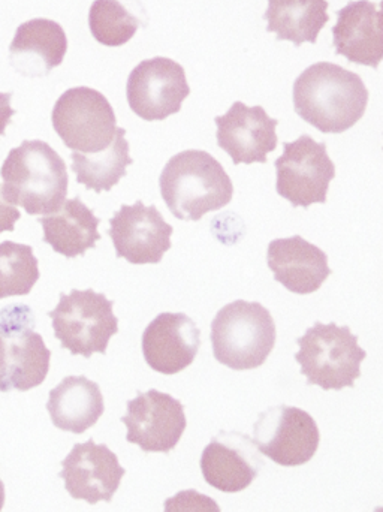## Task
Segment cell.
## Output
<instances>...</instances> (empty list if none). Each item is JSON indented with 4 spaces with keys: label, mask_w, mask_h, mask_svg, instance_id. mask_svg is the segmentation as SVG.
Returning a JSON list of instances; mask_svg holds the SVG:
<instances>
[{
    "label": "cell",
    "mask_w": 383,
    "mask_h": 512,
    "mask_svg": "<svg viewBox=\"0 0 383 512\" xmlns=\"http://www.w3.org/2000/svg\"><path fill=\"white\" fill-rule=\"evenodd\" d=\"M295 111L324 134H342L366 113L369 90L355 72L318 62L301 72L292 90Z\"/></svg>",
    "instance_id": "6da1fadb"
},
{
    "label": "cell",
    "mask_w": 383,
    "mask_h": 512,
    "mask_svg": "<svg viewBox=\"0 0 383 512\" xmlns=\"http://www.w3.org/2000/svg\"><path fill=\"white\" fill-rule=\"evenodd\" d=\"M2 194L30 216L53 215L68 197L69 177L59 153L41 140H26L6 156Z\"/></svg>",
    "instance_id": "7a4b0ae2"
},
{
    "label": "cell",
    "mask_w": 383,
    "mask_h": 512,
    "mask_svg": "<svg viewBox=\"0 0 383 512\" xmlns=\"http://www.w3.org/2000/svg\"><path fill=\"white\" fill-rule=\"evenodd\" d=\"M159 186L165 204L180 221H199L228 206L234 195L225 168L204 150L174 155L162 170Z\"/></svg>",
    "instance_id": "3957f363"
},
{
    "label": "cell",
    "mask_w": 383,
    "mask_h": 512,
    "mask_svg": "<svg viewBox=\"0 0 383 512\" xmlns=\"http://www.w3.org/2000/svg\"><path fill=\"white\" fill-rule=\"evenodd\" d=\"M276 337L273 316L258 301H232L211 322L214 358L232 370L261 367L270 357Z\"/></svg>",
    "instance_id": "277c9868"
},
{
    "label": "cell",
    "mask_w": 383,
    "mask_h": 512,
    "mask_svg": "<svg viewBox=\"0 0 383 512\" xmlns=\"http://www.w3.org/2000/svg\"><path fill=\"white\" fill-rule=\"evenodd\" d=\"M297 345L300 351L295 360L307 378V385L340 391L354 387L360 378L367 352L358 345V336L352 334L351 328L318 321L297 339Z\"/></svg>",
    "instance_id": "5b68a950"
},
{
    "label": "cell",
    "mask_w": 383,
    "mask_h": 512,
    "mask_svg": "<svg viewBox=\"0 0 383 512\" xmlns=\"http://www.w3.org/2000/svg\"><path fill=\"white\" fill-rule=\"evenodd\" d=\"M51 352L35 331L29 306L11 304L0 310V393L39 387L50 370Z\"/></svg>",
    "instance_id": "8992f818"
},
{
    "label": "cell",
    "mask_w": 383,
    "mask_h": 512,
    "mask_svg": "<svg viewBox=\"0 0 383 512\" xmlns=\"http://www.w3.org/2000/svg\"><path fill=\"white\" fill-rule=\"evenodd\" d=\"M113 306V300L93 289H72L71 294H60L56 309L48 312L60 346L84 358L107 354L108 342L119 333Z\"/></svg>",
    "instance_id": "52a82bcc"
},
{
    "label": "cell",
    "mask_w": 383,
    "mask_h": 512,
    "mask_svg": "<svg viewBox=\"0 0 383 512\" xmlns=\"http://www.w3.org/2000/svg\"><path fill=\"white\" fill-rule=\"evenodd\" d=\"M54 131L72 152L93 155L113 143L117 119L108 99L90 87L66 90L51 114Z\"/></svg>",
    "instance_id": "ba28073f"
},
{
    "label": "cell",
    "mask_w": 383,
    "mask_h": 512,
    "mask_svg": "<svg viewBox=\"0 0 383 512\" xmlns=\"http://www.w3.org/2000/svg\"><path fill=\"white\" fill-rule=\"evenodd\" d=\"M276 191L294 207L327 203L330 183L336 177V165L327 153V144L310 135H301L292 143H283V155L274 162Z\"/></svg>",
    "instance_id": "9c48e42d"
},
{
    "label": "cell",
    "mask_w": 383,
    "mask_h": 512,
    "mask_svg": "<svg viewBox=\"0 0 383 512\" xmlns=\"http://www.w3.org/2000/svg\"><path fill=\"white\" fill-rule=\"evenodd\" d=\"M253 442L259 453L277 465L295 468L315 457L321 435L309 412L279 405L259 414L253 426Z\"/></svg>",
    "instance_id": "30bf717a"
},
{
    "label": "cell",
    "mask_w": 383,
    "mask_h": 512,
    "mask_svg": "<svg viewBox=\"0 0 383 512\" xmlns=\"http://www.w3.org/2000/svg\"><path fill=\"white\" fill-rule=\"evenodd\" d=\"M189 95L191 87L185 68L168 57H153L138 63L126 83L129 107L147 122L180 113Z\"/></svg>",
    "instance_id": "8fae6325"
},
{
    "label": "cell",
    "mask_w": 383,
    "mask_h": 512,
    "mask_svg": "<svg viewBox=\"0 0 383 512\" xmlns=\"http://www.w3.org/2000/svg\"><path fill=\"white\" fill-rule=\"evenodd\" d=\"M128 429L126 441L138 445L144 453H170L185 433V406L170 394L158 390L138 393L128 402L122 417Z\"/></svg>",
    "instance_id": "7c38bea8"
},
{
    "label": "cell",
    "mask_w": 383,
    "mask_h": 512,
    "mask_svg": "<svg viewBox=\"0 0 383 512\" xmlns=\"http://www.w3.org/2000/svg\"><path fill=\"white\" fill-rule=\"evenodd\" d=\"M174 228L165 221L156 206L123 204L110 219V237L117 258L135 265L159 264L171 249Z\"/></svg>",
    "instance_id": "4fadbf2b"
},
{
    "label": "cell",
    "mask_w": 383,
    "mask_h": 512,
    "mask_svg": "<svg viewBox=\"0 0 383 512\" xmlns=\"http://www.w3.org/2000/svg\"><path fill=\"white\" fill-rule=\"evenodd\" d=\"M125 474L119 457L107 445L89 439L86 444L74 445L62 462L59 477L72 499L96 505L113 501Z\"/></svg>",
    "instance_id": "5bb4252c"
},
{
    "label": "cell",
    "mask_w": 383,
    "mask_h": 512,
    "mask_svg": "<svg viewBox=\"0 0 383 512\" xmlns=\"http://www.w3.org/2000/svg\"><path fill=\"white\" fill-rule=\"evenodd\" d=\"M217 144L231 156L234 165L265 164L268 153L277 147L279 120L268 116L261 105L247 107L234 102L228 113L214 119Z\"/></svg>",
    "instance_id": "9a60e30c"
},
{
    "label": "cell",
    "mask_w": 383,
    "mask_h": 512,
    "mask_svg": "<svg viewBox=\"0 0 383 512\" xmlns=\"http://www.w3.org/2000/svg\"><path fill=\"white\" fill-rule=\"evenodd\" d=\"M264 466L261 453L250 436L222 432L211 439L201 454V472L207 484L223 493L246 490Z\"/></svg>",
    "instance_id": "2e32d148"
},
{
    "label": "cell",
    "mask_w": 383,
    "mask_h": 512,
    "mask_svg": "<svg viewBox=\"0 0 383 512\" xmlns=\"http://www.w3.org/2000/svg\"><path fill=\"white\" fill-rule=\"evenodd\" d=\"M201 346V331L185 313H159L143 333L141 348L150 369L176 375L195 361Z\"/></svg>",
    "instance_id": "e0dca14e"
},
{
    "label": "cell",
    "mask_w": 383,
    "mask_h": 512,
    "mask_svg": "<svg viewBox=\"0 0 383 512\" xmlns=\"http://www.w3.org/2000/svg\"><path fill=\"white\" fill-rule=\"evenodd\" d=\"M336 54L349 62L378 69L383 59L382 12L379 3L351 2L337 12L333 27Z\"/></svg>",
    "instance_id": "ac0fdd59"
},
{
    "label": "cell",
    "mask_w": 383,
    "mask_h": 512,
    "mask_svg": "<svg viewBox=\"0 0 383 512\" xmlns=\"http://www.w3.org/2000/svg\"><path fill=\"white\" fill-rule=\"evenodd\" d=\"M66 51L63 27L47 18H33L18 26L9 45V62L24 77L42 78L62 65Z\"/></svg>",
    "instance_id": "d6986e66"
},
{
    "label": "cell",
    "mask_w": 383,
    "mask_h": 512,
    "mask_svg": "<svg viewBox=\"0 0 383 512\" xmlns=\"http://www.w3.org/2000/svg\"><path fill=\"white\" fill-rule=\"evenodd\" d=\"M267 264L277 282L300 295L318 291L331 274L327 254L300 236L273 240Z\"/></svg>",
    "instance_id": "ffe728a7"
},
{
    "label": "cell",
    "mask_w": 383,
    "mask_h": 512,
    "mask_svg": "<svg viewBox=\"0 0 383 512\" xmlns=\"http://www.w3.org/2000/svg\"><path fill=\"white\" fill-rule=\"evenodd\" d=\"M47 411L57 429L83 435L104 415V396L86 376H66L50 391Z\"/></svg>",
    "instance_id": "44dd1931"
},
{
    "label": "cell",
    "mask_w": 383,
    "mask_h": 512,
    "mask_svg": "<svg viewBox=\"0 0 383 512\" xmlns=\"http://www.w3.org/2000/svg\"><path fill=\"white\" fill-rule=\"evenodd\" d=\"M39 224L44 230V243L65 258L84 255L101 240L98 231L101 219L96 218L80 197L65 201L56 213L39 219Z\"/></svg>",
    "instance_id": "7402d4cb"
},
{
    "label": "cell",
    "mask_w": 383,
    "mask_h": 512,
    "mask_svg": "<svg viewBox=\"0 0 383 512\" xmlns=\"http://www.w3.org/2000/svg\"><path fill=\"white\" fill-rule=\"evenodd\" d=\"M328 6L325 0H270L264 14L267 32L295 47L304 42L316 44L319 32L330 21Z\"/></svg>",
    "instance_id": "603a6c76"
},
{
    "label": "cell",
    "mask_w": 383,
    "mask_h": 512,
    "mask_svg": "<svg viewBox=\"0 0 383 512\" xmlns=\"http://www.w3.org/2000/svg\"><path fill=\"white\" fill-rule=\"evenodd\" d=\"M125 135L126 129L117 128L113 143L93 155L72 152V171L80 185L101 194L111 191L126 176V170L134 161L129 155V143Z\"/></svg>",
    "instance_id": "cb8c5ba5"
},
{
    "label": "cell",
    "mask_w": 383,
    "mask_h": 512,
    "mask_svg": "<svg viewBox=\"0 0 383 512\" xmlns=\"http://www.w3.org/2000/svg\"><path fill=\"white\" fill-rule=\"evenodd\" d=\"M38 265L32 246L0 243V300L30 294L41 276Z\"/></svg>",
    "instance_id": "d4e9b609"
},
{
    "label": "cell",
    "mask_w": 383,
    "mask_h": 512,
    "mask_svg": "<svg viewBox=\"0 0 383 512\" xmlns=\"http://www.w3.org/2000/svg\"><path fill=\"white\" fill-rule=\"evenodd\" d=\"M141 21L116 0H96L89 11V27L93 38L107 47H120L131 41Z\"/></svg>",
    "instance_id": "484cf974"
},
{
    "label": "cell",
    "mask_w": 383,
    "mask_h": 512,
    "mask_svg": "<svg viewBox=\"0 0 383 512\" xmlns=\"http://www.w3.org/2000/svg\"><path fill=\"white\" fill-rule=\"evenodd\" d=\"M191 507H198L199 511H220L217 504H214L211 499L205 498L193 490L179 493L176 498L165 502V511H186L191 510Z\"/></svg>",
    "instance_id": "4316f807"
},
{
    "label": "cell",
    "mask_w": 383,
    "mask_h": 512,
    "mask_svg": "<svg viewBox=\"0 0 383 512\" xmlns=\"http://www.w3.org/2000/svg\"><path fill=\"white\" fill-rule=\"evenodd\" d=\"M20 218V210L15 209V206H12V204L5 200L2 188H0V234L14 231L15 224H17V221H20Z\"/></svg>",
    "instance_id": "83f0119b"
},
{
    "label": "cell",
    "mask_w": 383,
    "mask_h": 512,
    "mask_svg": "<svg viewBox=\"0 0 383 512\" xmlns=\"http://www.w3.org/2000/svg\"><path fill=\"white\" fill-rule=\"evenodd\" d=\"M11 99V92H0V137L5 135L6 128H8L12 116L15 114L14 108L11 107Z\"/></svg>",
    "instance_id": "f1b7e54d"
},
{
    "label": "cell",
    "mask_w": 383,
    "mask_h": 512,
    "mask_svg": "<svg viewBox=\"0 0 383 512\" xmlns=\"http://www.w3.org/2000/svg\"><path fill=\"white\" fill-rule=\"evenodd\" d=\"M5 505V486H3L2 480H0V511L3 510Z\"/></svg>",
    "instance_id": "f546056e"
}]
</instances>
